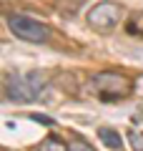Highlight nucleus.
Returning a JSON list of instances; mask_svg holds the SVG:
<instances>
[{
    "mask_svg": "<svg viewBox=\"0 0 143 151\" xmlns=\"http://www.w3.org/2000/svg\"><path fill=\"white\" fill-rule=\"evenodd\" d=\"M93 88L108 101H118L133 91V81L123 73H116V70H103V73L93 76Z\"/></svg>",
    "mask_w": 143,
    "mask_h": 151,
    "instance_id": "nucleus-1",
    "label": "nucleus"
},
{
    "mask_svg": "<svg viewBox=\"0 0 143 151\" xmlns=\"http://www.w3.org/2000/svg\"><path fill=\"white\" fill-rule=\"evenodd\" d=\"M8 28L15 38L28 40V43H45L50 38V28L45 23H38L25 15H8Z\"/></svg>",
    "mask_w": 143,
    "mask_h": 151,
    "instance_id": "nucleus-2",
    "label": "nucleus"
},
{
    "mask_svg": "<svg viewBox=\"0 0 143 151\" xmlns=\"http://www.w3.org/2000/svg\"><path fill=\"white\" fill-rule=\"evenodd\" d=\"M121 5H116V3H98V5L90 8L88 13V25L93 28V30H111V28L118 25V20H121Z\"/></svg>",
    "mask_w": 143,
    "mask_h": 151,
    "instance_id": "nucleus-3",
    "label": "nucleus"
},
{
    "mask_svg": "<svg viewBox=\"0 0 143 151\" xmlns=\"http://www.w3.org/2000/svg\"><path fill=\"white\" fill-rule=\"evenodd\" d=\"M5 96H8V101H13V103H30V101H35V96L38 93L33 91V86H30V81H28V76H8L5 78Z\"/></svg>",
    "mask_w": 143,
    "mask_h": 151,
    "instance_id": "nucleus-4",
    "label": "nucleus"
},
{
    "mask_svg": "<svg viewBox=\"0 0 143 151\" xmlns=\"http://www.w3.org/2000/svg\"><path fill=\"white\" fill-rule=\"evenodd\" d=\"M98 136H101V141L108 146V149H121L123 146V139H121V134L118 131H113V129H98Z\"/></svg>",
    "mask_w": 143,
    "mask_h": 151,
    "instance_id": "nucleus-5",
    "label": "nucleus"
},
{
    "mask_svg": "<svg viewBox=\"0 0 143 151\" xmlns=\"http://www.w3.org/2000/svg\"><path fill=\"white\" fill-rule=\"evenodd\" d=\"M38 151H70V146H65L60 139H53V136H48V139L43 141L40 146H38Z\"/></svg>",
    "mask_w": 143,
    "mask_h": 151,
    "instance_id": "nucleus-6",
    "label": "nucleus"
},
{
    "mask_svg": "<svg viewBox=\"0 0 143 151\" xmlns=\"http://www.w3.org/2000/svg\"><path fill=\"white\" fill-rule=\"evenodd\" d=\"M28 81H30V86H33V91L35 93H40L43 88H45V83H48V78L40 73V70H33V73H28Z\"/></svg>",
    "mask_w": 143,
    "mask_h": 151,
    "instance_id": "nucleus-7",
    "label": "nucleus"
},
{
    "mask_svg": "<svg viewBox=\"0 0 143 151\" xmlns=\"http://www.w3.org/2000/svg\"><path fill=\"white\" fill-rule=\"evenodd\" d=\"M70 151H95V149L88 144V141H83V139H75V141H70Z\"/></svg>",
    "mask_w": 143,
    "mask_h": 151,
    "instance_id": "nucleus-8",
    "label": "nucleus"
},
{
    "mask_svg": "<svg viewBox=\"0 0 143 151\" xmlns=\"http://www.w3.org/2000/svg\"><path fill=\"white\" fill-rule=\"evenodd\" d=\"M131 144L136 151H143V134H131Z\"/></svg>",
    "mask_w": 143,
    "mask_h": 151,
    "instance_id": "nucleus-9",
    "label": "nucleus"
},
{
    "mask_svg": "<svg viewBox=\"0 0 143 151\" xmlns=\"http://www.w3.org/2000/svg\"><path fill=\"white\" fill-rule=\"evenodd\" d=\"M30 119H33V121H38V124H45V126H53V119H48V116H40V113H33Z\"/></svg>",
    "mask_w": 143,
    "mask_h": 151,
    "instance_id": "nucleus-10",
    "label": "nucleus"
},
{
    "mask_svg": "<svg viewBox=\"0 0 143 151\" xmlns=\"http://www.w3.org/2000/svg\"><path fill=\"white\" fill-rule=\"evenodd\" d=\"M133 121H136V124H141V126H143V106L138 108V113H136V116H133Z\"/></svg>",
    "mask_w": 143,
    "mask_h": 151,
    "instance_id": "nucleus-11",
    "label": "nucleus"
}]
</instances>
